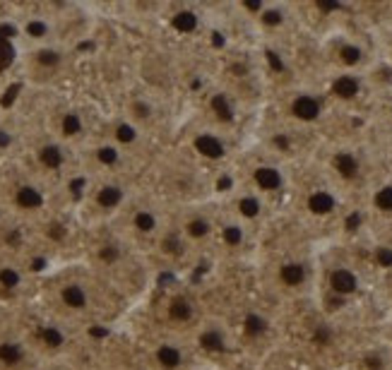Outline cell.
I'll list each match as a JSON object with an SVG mask.
<instances>
[{"instance_id":"obj_1","label":"cell","mask_w":392,"mask_h":370,"mask_svg":"<svg viewBox=\"0 0 392 370\" xmlns=\"http://www.w3.org/2000/svg\"><path fill=\"white\" fill-rule=\"evenodd\" d=\"M188 342L203 370L236 368L248 363L231 325L219 313H209L188 337Z\"/></svg>"},{"instance_id":"obj_2","label":"cell","mask_w":392,"mask_h":370,"mask_svg":"<svg viewBox=\"0 0 392 370\" xmlns=\"http://www.w3.org/2000/svg\"><path fill=\"white\" fill-rule=\"evenodd\" d=\"M219 315L231 325L246 361H251L253 356H265V353L274 347L279 323L265 305L246 301V303L234 305L231 310L219 313Z\"/></svg>"},{"instance_id":"obj_3","label":"cell","mask_w":392,"mask_h":370,"mask_svg":"<svg viewBox=\"0 0 392 370\" xmlns=\"http://www.w3.org/2000/svg\"><path fill=\"white\" fill-rule=\"evenodd\" d=\"M209 313H212V308L207 305V301L195 294L193 289H180V286L171 289L156 313L159 332L188 339Z\"/></svg>"},{"instance_id":"obj_4","label":"cell","mask_w":392,"mask_h":370,"mask_svg":"<svg viewBox=\"0 0 392 370\" xmlns=\"http://www.w3.org/2000/svg\"><path fill=\"white\" fill-rule=\"evenodd\" d=\"M364 291V279L349 265H332L325 274V313L335 315Z\"/></svg>"},{"instance_id":"obj_5","label":"cell","mask_w":392,"mask_h":370,"mask_svg":"<svg viewBox=\"0 0 392 370\" xmlns=\"http://www.w3.org/2000/svg\"><path fill=\"white\" fill-rule=\"evenodd\" d=\"M190 149L195 157H200V162L224 164L231 157V140H229V133L205 123L190 133Z\"/></svg>"},{"instance_id":"obj_6","label":"cell","mask_w":392,"mask_h":370,"mask_svg":"<svg viewBox=\"0 0 392 370\" xmlns=\"http://www.w3.org/2000/svg\"><path fill=\"white\" fill-rule=\"evenodd\" d=\"M313 279L311 265L301 257H284L274 265L272 272V289L282 296H298L308 289Z\"/></svg>"},{"instance_id":"obj_7","label":"cell","mask_w":392,"mask_h":370,"mask_svg":"<svg viewBox=\"0 0 392 370\" xmlns=\"http://www.w3.org/2000/svg\"><path fill=\"white\" fill-rule=\"evenodd\" d=\"M289 185V176L277 162H269V159H262V162H256L253 166H248V185L253 193H258L260 197H272V195L284 193Z\"/></svg>"},{"instance_id":"obj_8","label":"cell","mask_w":392,"mask_h":370,"mask_svg":"<svg viewBox=\"0 0 392 370\" xmlns=\"http://www.w3.org/2000/svg\"><path fill=\"white\" fill-rule=\"evenodd\" d=\"M251 233L253 228L248 224H243L241 219H236L231 212L217 217V228H214V243L222 246L224 252L229 255H241L251 246Z\"/></svg>"},{"instance_id":"obj_9","label":"cell","mask_w":392,"mask_h":370,"mask_svg":"<svg viewBox=\"0 0 392 370\" xmlns=\"http://www.w3.org/2000/svg\"><path fill=\"white\" fill-rule=\"evenodd\" d=\"M37 366V351L22 334L0 337V370H32Z\"/></svg>"},{"instance_id":"obj_10","label":"cell","mask_w":392,"mask_h":370,"mask_svg":"<svg viewBox=\"0 0 392 370\" xmlns=\"http://www.w3.org/2000/svg\"><path fill=\"white\" fill-rule=\"evenodd\" d=\"M205 109H207V123L224 133H229L238 120V104L227 89H209L205 94Z\"/></svg>"},{"instance_id":"obj_11","label":"cell","mask_w":392,"mask_h":370,"mask_svg":"<svg viewBox=\"0 0 392 370\" xmlns=\"http://www.w3.org/2000/svg\"><path fill=\"white\" fill-rule=\"evenodd\" d=\"M325 113V101L316 91H296L287 101V116L301 125H313Z\"/></svg>"},{"instance_id":"obj_12","label":"cell","mask_w":392,"mask_h":370,"mask_svg":"<svg viewBox=\"0 0 392 370\" xmlns=\"http://www.w3.org/2000/svg\"><path fill=\"white\" fill-rule=\"evenodd\" d=\"M214 228H217V217L207 214L205 209H190L180 221L178 231L190 246H203L214 241Z\"/></svg>"},{"instance_id":"obj_13","label":"cell","mask_w":392,"mask_h":370,"mask_svg":"<svg viewBox=\"0 0 392 370\" xmlns=\"http://www.w3.org/2000/svg\"><path fill=\"white\" fill-rule=\"evenodd\" d=\"M58 303L68 315H87L94 308V296L85 281L70 279L58 286Z\"/></svg>"},{"instance_id":"obj_14","label":"cell","mask_w":392,"mask_h":370,"mask_svg":"<svg viewBox=\"0 0 392 370\" xmlns=\"http://www.w3.org/2000/svg\"><path fill=\"white\" fill-rule=\"evenodd\" d=\"M229 212L234 214L236 219H241L243 224H248L251 228H256L258 221L265 219V212H267V202L265 197H260L258 193H253L251 188H236L231 199V209Z\"/></svg>"},{"instance_id":"obj_15","label":"cell","mask_w":392,"mask_h":370,"mask_svg":"<svg viewBox=\"0 0 392 370\" xmlns=\"http://www.w3.org/2000/svg\"><path fill=\"white\" fill-rule=\"evenodd\" d=\"M34 351H46V353H61L70 344V334L61 323L51 320V323H39L34 329V337H27Z\"/></svg>"},{"instance_id":"obj_16","label":"cell","mask_w":392,"mask_h":370,"mask_svg":"<svg viewBox=\"0 0 392 370\" xmlns=\"http://www.w3.org/2000/svg\"><path fill=\"white\" fill-rule=\"evenodd\" d=\"M330 166L337 173V178H342L347 183L359 181L361 173H364V162H361L359 152H354V149H337L330 159Z\"/></svg>"},{"instance_id":"obj_17","label":"cell","mask_w":392,"mask_h":370,"mask_svg":"<svg viewBox=\"0 0 392 370\" xmlns=\"http://www.w3.org/2000/svg\"><path fill=\"white\" fill-rule=\"evenodd\" d=\"M337 204H340V199L330 188H313L306 195V212L316 219L332 217L337 212Z\"/></svg>"},{"instance_id":"obj_18","label":"cell","mask_w":392,"mask_h":370,"mask_svg":"<svg viewBox=\"0 0 392 370\" xmlns=\"http://www.w3.org/2000/svg\"><path fill=\"white\" fill-rule=\"evenodd\" d=\"M361 91H364V82H361V77L356 72H340L330 82V94L340 101L359 99Z\"/></svg>"},{"instance_id":"obj_19","label":"cell","mask_w":392,"mask_h":370,"mask_svg":"<svg viewBox=\"0 0 392 370\" xmlns=\"http://www.w3.org/2000/svg\"><path fill=\"white\" fill-rule=\"evenodd\" d=\"M335 58H337V63L344 67V72H354L356 67L364 65L366 48L361 46L359 41H351V39H347V41H342L340 46H337Z\"/></svg>"},{"instance_id":"obj_20","label":"cell","mask_w":392,"mask_h":370,"mask_svg":"<svg viewBox=\"0 0 392 370\" xmlns=\"http://www.w3.org/2000/svg\"><path fill=\"white\" fill-rule=\"evenodd\" d=\"M258 22L265 32H277V29L287 27L289 22V12H287V5H277V3H265L262 10L258 12V17L253 19Z\"/></svg>"},{"instance_id":"obj_21","label":"cell","mask_w":392,"mask_h":370,"mask_svg":"<svg viewBox=\"0 0 392 370\" xmlns=\"http://www.w3.org/2000/svg\"><path fill=\"white\" fill-rule=\"evenodd\" d=\"M14 204H17L19 209H27V212H39V209L46 204V195L41 193L39 188H34V185H19L17 193H14Z\"/></svg>"},{"instance_id":"obj_22","label":"cell","mask_w":392,"mask_h":370,"mask_svg":"<svg viewBox=\"0 0 392 370\" xmlns=\"http://www.w3.org/2000/svg\"><path fill=\"white\" fill-rule=\"evenodd\" d=\"M132 228H135L140 236H156L161 233V219L156 212L152 209H137L132 214Z\"/></svg>"},{"instance_id":"obj_23","label":"cell","mask_w":392,"mask_h":370,"mask_svg":"<svg viewBox=\"0 0 392 370\" xmlns=\"http://www.w3.org/2000/svg\"><path fill=\"white\" fill-rule=\"evenodd\" d=\"M125 202V188L118 183H106L96 190V204L101 209H118Z\"/></svg>"},{"instance_id":"obj_24","label":"cell","mask_w":392,"mask_h":370,"mask_svg":"<svg viewBox=\"0 0 392 370\" xmlns=\"http://www.w3.org/2000/svg\"><path fill=\"white\" fill-rule=\"evenodd\" d=\"M39 164L48 171H58V168L65 166V149L58 142H48L43 147H39Z\"/></svg>"},{"instance_id":"obj_25","label":"cell","mask_w":392,"mask_h":370,"mask_svg":"<svg viewBox=\"0 0 392 370\" xmlns=\"http://www.w3.org/2000/svg\"><path fill=\"white\" fill-rule=\"evenodd\" d=\"M114 142L118 144L121 149L132 147V144L140 142V128L135 125V120H121L114 128Z\"/></svg>"},{"instance_id":"obj_26","label":"cell","mask_w":392,"mask_h":370,"mask_svg":"<svg viewBox=\"0 0 392 370\" xmlns=\"http://www.w3.org/2000/svg\"><path fill=\"white\" fill-rule=\"evenodd\" d=\"M308 339H311L313 347L318 349H327L335 344V325L330 320H322V323L313 325L311 332H308Z\"/></svg>"},{"instance_id":"obj_27","label":"cell","mask_w":392,"mask_h":370,"mask_svg":"<svg viewBox=\"0 0 392 370\" xmlns=\"http://www.w3.org/2000/svg\"><path fill=\"white\" fill-rule=\"evenodd\" d=\"M94 157L104 168H116L121 162H123V149H121L116 142L99 144V147L94 149Z\"/></svg>"},{"instance_id":"obj_28","label":"cell","mask_w":392,"mask_h":370,"mask_svg":"<svg viewBox=\"0 0 392 370\" xmlns=\"http://www.w3.org/2000/svg\"><path fill=\"white\" fill-rule=\"evenodd\" d=\"M61 133L65 140L80 138V135L85 133V118H82V113H77V111H68V113H63Z\"/></svg>"},{"instance_id":"obj_29","label":"cell","mask_w":392,"mask_h":370,"mask_svg":"<svg viewBox=\"0 0 392 370\" xmlns=\"http://www.w3.org/2000/svg\"><path fill=\"white\" fill-rule=\"evenodd\" d=\"M24 284V274L17 270L14 265H3L0 267V289L12 294V291H19Z\"/></svg>"},{"instance_id":"obj_30","label":"cell","mask_w":392,"mask_h":370,"mask_svg":"<svg viewBox=\"0 0 392 370\" xmlns=\"http://www.w3.org/2000/svg\"><path fill=\"white\" fill-rule=\"evenodd\" d=\"M48 34H51V24L41 17H32V19H27V24H24V36L34 39V41H43Z\"/></svg>"},{"instance_id":"obj_31","label":"cell","mask_w":392,"mask_h":370,"mask_svg":"<svg viewBox=\"0 0 392 370\" xmlns=\"http://www.w3.org/2000/svg\"><path fill=\"white\" fill-rule=\"evenodd\" d=\"M373 207L378 212H392V183L388 185H380L378 190L373 193Z\"/></svg>"},{"instance_id":"obj_32","label":"cell","mask_w":392,"mask_h":370,"mask_svg":"<svg viewBox=\"0 0 392 370\" xmlns=\"http://www.w3.org/2000/svg\"><path fill=\"white\" fill-rule=\"evenodd\" d=\"M37 61L39 65L43 67H58L63 63V53L56 51V48H41V51L37 53Z\"/></svg>"},{"instance_id":"obj_33","label":"cell","mask_w":392,"mask_h":370,"mask_svg":"<svg viewBox=\"0 0 392 370\" xmlns=\"http://www.w3.org/2000/svg\"><path fill=\"white\" fill-rule=\"evenodd\" d=\"M373 260L383 270H392V248L390 246H378L373 250Z\"/></svg>"},{"instance_id":"obj_34","label":"cell","mask_w":392,"mask_h":370,"mask_svg":"<svg viewBox=\"0 0 392 370\" xmlns=\"http://www.w3.org/2000/svg\"><path fill=\"white\" fill-rule=\"evenodd\" d=\"M132 116H135L137 120L149 118V116H152V106L147 104V101H140V99H137L135 104H132Z\"/></svg>"},{"instance_id":"obj_35","label":"cell","mask_w":392,"mask_h":370,"mask_svg":"<svg viewBox=\"0 0 392 370\" xmlns=\"http://www.w3.org/2000/svg\"><path fill=\"white\" fill-rule=\"evenodd\" d=\"M12 133L10 130H5V128H0V149H10L12 147Z\"/></svg>"},{"instance_id":"obj_36","label":"cell","mask_w":392,"mask_h":370,"mask_svg":"<svg viewBox=\"0 0 392 370\" xmlns=\"http://www.w3.org/2000/svg\"><path fill=\"white\" fill-rule=\"evenodd\" d=\"M222 370H248L246 366H236V368H222Z\"/></svg>"},{"instance_id":"obj_37","label":"cell","mask_w":392,"mask_h":370,"mask_svg":"<svg viewBox=\"0 0 392 370\" xmlns=\"http://www.w3.org/2000/svg\"><path fill=\"white\" fill-rule=\"evenodd\" d=\"M390 113H392V104H390Z\"/></svg>"},{"instance_id":"obj_38","label":"cell","mask_w":392,"mask_h":370,"mask_svg":"<svg viewBox=\"0 0 392 370\" xmlns=\"http://www.w3.org/2000/svg\"><path fill=\"white\" fill-rule=\"evenodd\" d=\"M390 351H392V349H390Z\"/></svg>"}]
</instances>
